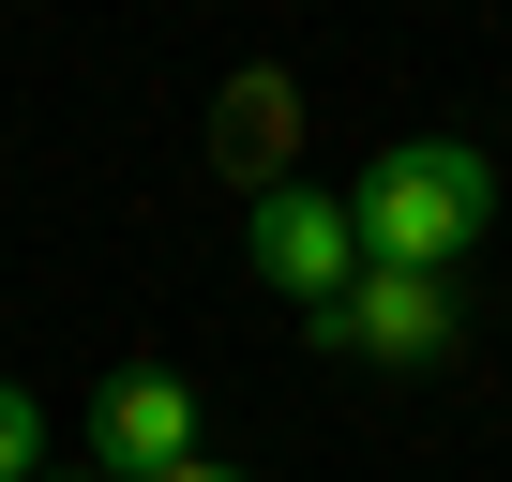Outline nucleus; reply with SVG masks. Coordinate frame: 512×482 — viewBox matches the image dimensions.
<instances>
[{
    "label": "nucleus",
    "instance_id": "1",
    "mask_svg": "<svg viewBox=\"0 0 512 482\" xmlns=\"http://www.w3.org/2000/svg\"><path fill=\"white\" fill-rule=\"evenodd\" d=\"M347 226H362V272H437V287H452V257L497 226V166H482L467 136H392V151L347 181Z\"/></svg>",
    "mask_w": 512,
    "mask_h": 482
},
{
    "label": "nucleus",
    "instance_id": "2",
    "mask_svg": "<svg viewBox=\"0 0 512 482\" xmlns=\"http://www.w3.org/2000/svg\"><path fill=\"white\" fill-rule=\"evenodd\" d=\"M302 332H317L332 362H377V377H422V362H452V347H467V302H452L437 272H362V287H347V302H317Z\"/></svg>",
    "mask_w": 512,
    "mask_h": 482
},
{
    "label": "nucleus",
    "instance_id": "3",
    "mask_svg": "<svg viewBox=\"0 0 512 482\" xmlns=\"http://www.w3.org/2000/svg\"><path fill=\"white\" fill-rule=\"evenodd\" d=\"M256 287H287L302 317L347 302V287H362V226H347V196H317V181H272V196H256Z\"/></svg>",
    "mask_w": 512,
    "mask_h": 482
},
{
    "label": "nucleus",
    "instance_id": "4",
    "mask_svg": "<svg viewBox=\"0 0 512 482\" xmlns=\"http://www.w3.org/2000/svg\"><path fill=\"white\" fill-rule=\"evenodd\" d=\"M91 452H106V482L196 467V392H181V377H106V392H91Z\"/></svg>",
    "mask_w": 512,
    "mask_h": 482
},
{
    "label": "nucleus",
    "instance_id": "5",
    "mask_svg": "<svg viewBox=\"0 0 512 482\" xmlns=\"http://www.w3.org/2000/svg\"><path fill=\"white\" fill-rule=\"evenodd\" d=\"M287 136H302L287 76H241V91H226V136H211V151H226V181H272V166H287Z\"/></svg>",
    "mask_w": 512,
    "mask_h": 482
},
{
    "label": "nucleus",
    "instance_id": "6",
    "mask_svg": "<svg viewBox=\"0 0 512 482\" xmlns=\"http://www.w3.org/2000/svg\"><path fill=\"white\" fill-rule=\"evenodd\" d=\"M0 482H46V407L0 377Z\"/></svg>",
    "mask_w": 512,
    "mask_h": 482
},
{
    "label": "nucleus",
    "instance_id": "7",
    "mask_svg": "<svg viewBox=\"0 0 512 482\" xmlns=\"http://www.w3.org/2000/svg\"><path fill=\"white\" fill-rule=\"evenodd\" d=\"M166 482H256V467H211V452H196V467H166Z\"/></svg>",
    "mask_w": 512,
    "mask_h": 482
}]
</instances>
